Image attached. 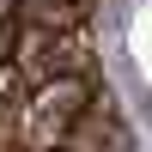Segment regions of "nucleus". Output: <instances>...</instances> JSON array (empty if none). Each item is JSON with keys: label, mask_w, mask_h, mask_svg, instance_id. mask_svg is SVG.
Instances as JSON below:
<instances>
[{"label": "nucleus", "mask_w": 152, "mask_h": 152, "mask_svg": "<svg viewBox=\"0 0 152 152\" xmlns=\"http://www.w3.org/2000/svg\"><path fill=\"white\" fill-rule=\"evenodd\" d=\"M0 24H18V18H12V0H0Z\"/></svg>", "instance_id": "5"}, {"label": "nucleus", "mask_w": 152, "mask_h": 152, "mask_svg": "<svg viewBox=\"0 0 152 152\" xmlns=\"http://www.w3.org/2000/svg\"><path fill=\"white\" fill-rule=\"evenodd\" d=\"M6 61H12V73H18V85L55 79V73H97L91 24H73V31H31V24H18Z\"/></svg>", "instance_id": "1"}, {"label": "nucleus", "mask_w": 152, "mask_h": 152, "mask_svg": "<svg viewBox=\"0 0 152 152\" xmlns=\"http://www.w3.org/2000/svg\"><path fill=\"white\" fill-rule=\"evenodd\" d=\"M24 85H18V73H12V61H0V104H12Z\"/></svg>", "instance_id": "4"}, {"label": "nucleus", "mask_w": 152, "mask_h": 152, "mask_svg": "<svg viewBox=\"0 0 152 152\" xmlns=\"http://www.w3.org/2000/svg\"><path fill=\"white\" fill-rule=\"evenodd\" d=\"M73 6H79V12H91V0H73Z\"/></svg>", "instance_id": "6"}, {"label": "nucleus", "mask_w": 152, "mask_h": 152, "mask_svg": "<svg viewBox=\"0 0 152 152\" xmlns=\"http://www.w3.org/2000/svg\"><path fill=\"white\" fill-rule=\"evenodd\" d=\"M12 18L31 31H73V24H91V12H79L73 0H12Z\"/></svg>", "instance_id": "3"}, {"label": "nucleus", "mask_w": 152, "mask_h": 152, "mask_svg": "<svg viewBox=\"0 0 152 152\" xmlns=\"http://www.w3.org/2000/svg\"><path fill=\"white\" fill-rule=\"evenodd\" d=\"M61 152H134V134H128V122H122L116 97H110L104 85H97L91 104L73 116V128L61 134Z\"/></svg>", "instance_id": "2"}]
</instances>
